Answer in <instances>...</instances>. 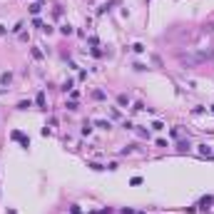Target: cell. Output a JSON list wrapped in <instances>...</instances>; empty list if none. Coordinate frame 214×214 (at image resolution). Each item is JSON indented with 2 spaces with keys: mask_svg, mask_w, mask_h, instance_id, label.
<instances>
[{
  "mask_svg": "<svg viewBox=\"0 0 214 214\" xmlns=\"http://www.w3.org/2000/svg\"><path fill=\"white\" fill-rule=\"evenodd\" d=\"M212 57H214V47H199V50L189 52V55H179V63L184 67H194V65H202Z\"/></svg>",
  "mask_w": 214,
  "mask_h": 214,
  "instance_id": "obj_1",
  "label": "cell"
},
{
  "mask_svg": "<svg viewBox=\"0 0 214 214\" xmlns=\"http://www.w3.org/2000/svg\"><path fill=\"white\" fill-rule=\"evenodd\" d=\"M10 77H13L10 72H3V75H0V82H3V85H10Z\"/></svg>",
  "mask_w": 214,
  "mask_h": 214,
  "instance_id": "obj_2",
  "label": "cell"
},
{
  "mask_svg": "<svg viewBox=\"0 0 214 214\" xmlns=\"http://www.w3.org/2000/svg\"><path fill=\"white\" fill-rule=\"evenodd\" d=\"M117 102H120V107H127V105H129L127 95H120V97H117Z\"/></svg>",
  "mask_w": 214,
  "mask_h": 214,
  "instance_id": "obj_3",
  "label": "cell"
},
{
  "mask_svg": "<svg viewBox=\"0 0 214 214\" xmlns=\"http://www.w3.org/2000/svg\"><path fill=\"white\" fill-rule=\"evenodd\" d=\"M212 202H214L212 197H204V199H202V209H209V204H212Z\"/></svg>",
  "mask_w": 214,
  "mask_h": 214,
  "instance_id": "obj_4",
  "label": "cell"
},
{
  "mask_svg": "<svg viewBox=\"0 0 214 214\" xmlns=\"http://www.w3.org/2000/svg\"><path fill=\"white\" fill-rule=\"evenodd\" d=\"M60 32H63V35H72V27H70V25H63V27H60Z\"/></svg>",
  "mask_w": 214,
  "mask_h": 214,
  "instance_id": "obj_5",
  "label": "cell"
},
{
  "mask_svg": "<svg viewBox=\"0 0 214 214\" xmlns=\"http://www.w3.org/2000/svg\"><path fill=\"white\" fill-rule=\"evenodd\" d=\"M92 97H95V100H105V92H102V90H95Z\"/></svg>",
  "mask_w": 214,
  "mask_h": 214,
  "instance_id": "obj_6",
  "label": "cell"
},
{
  "mask_svg": "<svg viewBox=\"0 0 214 214\" xmlns=\"http://www.w3.org/2000/svg\"><path fill=\"white\" fill-rule=\"evenodd\" d=\"M97 127H102V129H110V122H107V120H97Z\"/></svg>",
  "mask_w": 214,
  "mask_h": 214,
  "instance_id": "obj_7",
  "label": "cell"
},
{
  "mask_svg": "<svg viewBox=\"0 0 214 214\" xmlns=\"http://www.w3.org/2000/svg\"><path fill=\"white\" fill-rule=\"evenodd\" d=\"M199 152H202V154H204V157H207V154H212V149H209V147H207V144H202V147H199Z\"/></svg>",
  "mask_w": 214,
  "mask_h": 214,
  "instance_id": "obj_8",
  "label": "cell"
},
{
  "mask_svg": "<svg viewBox=\"0 0 214 214\" xmlns=\"http://www.w3.org/2000/svg\"><path fill=\"white\" fill-rule=\"evenodd\" d=\"M30 13H32V15H38V13H40V5H38V3L30 5Z\"/></svg>",
  "mask_w": 214,
  "mask_h": 214,
  "instance_id": "obj_9",
  "label": "cell"
},
{
  "mask_svg": "<svg viewBox=\"0 0 214 214\" xmlns=\"http://www.w3.org/2000/svg\"><path fill=\"white\" fill-rule=\"evenodd\" d=\"M0 35H5V25H0Z\"/></svg>",
  "mask_w": 214,
  "mask_h": 214,
  "instance_id": "obj_10",
  "label": "cell"
}]
</instances>
